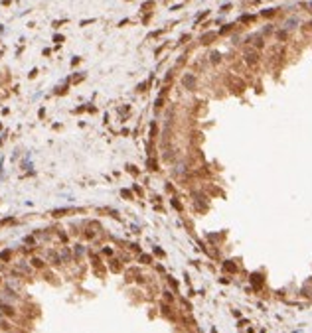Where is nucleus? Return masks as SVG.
I'll use <instances>...</instances> for the list:
<instances>
[{"instance_id": "nucleus-1", "label": "nucleus", "mask_w": 312, "mask_h": 333, "mask_svg": "<svg viewBox=\"0 0 312 333\" xmlns=\"http://www.w3.org/2000/svg\"><path fill=\"white\" fill-rule=\"evenodd\" d=\"M184 85L188 87V89H192V87H194V77H192V75H186V77H184Z\"/></svg>"}, {"instance_id": "nucleus-2", "label": "nucleus", "mask_w": 312, "mask_h": 333, "mask_svg": "<svg viewBox=\"0 0 312 333\" xmlns=\"http://www.w3.org/2000/svg\"><path fill=\"white\" fill-rule=\"evenodd\" d=\"M2 310H4V311H6V314H8V315H12V314H14V310H12L10 305H2Z\"/></svg>"}, {"instance_id": "nucleus-3", "label": "nucleus", "mask_w": 312, "mask_h": 333, "mask_svg": "<svg viewBox=\"0 0 312 333\" xmlns=\"http://www.w3.org/2000/svg\"><path fill=\"white\" fill-rule=\"evenodd\" d=\"M0 258H2V260H8V258H10V252H8V250H6V252H2V254H0Z\"/></svg>"}, {"instance_id": "nucleus-4", "label": "nucleus", "mask_w": 312, "mask_h": 333, "mask_svg": "<svg viewBox=\"0 0 312 333\" xmlns=\"http://www.w3.org/2000/svg\"><path fill=\"white\" fill-rule=\"evenodd\" d=\"M32 262H34V266H38V268H40V266H42V264H44V262H42V260H38V258H34V260H32Z\"/></svg>"}, {"instance_id": "nucleus-5", "label": "nucleus", "mask_w": 312, "mask_h": 333, "mask_svg": "<svg viewBox=\"0 0 312 333\" xmlns=\"http://www.w3.org/2000/svg\"><path fill=\"white\" fill-rule=\"evenodd\" d=\"M140 260H142V262H150V256H146V254H144V256H140Z\"/></svg>"}]
</instances>
